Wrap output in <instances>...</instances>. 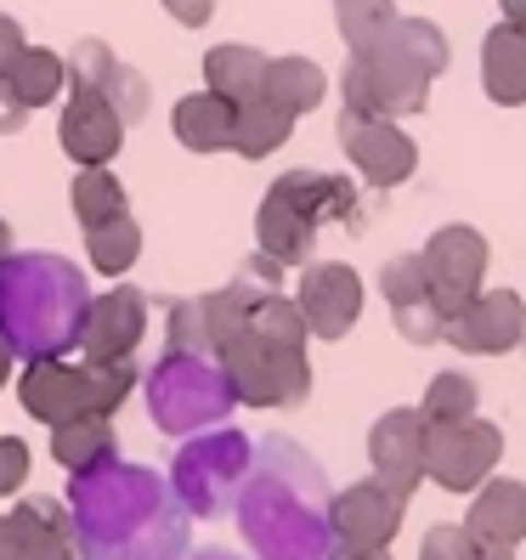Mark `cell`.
Wrapping results in <instances>:
<instances>
[{
	"mask_svg": "<svg viewBox=\"0 0 526 560\" xmlns=\"http://www.w3.org/2000/svg\"><path fill=\"white\" fill-rule=\"evenodd\" d=\"M74 560H192V515L159 470L108 458L69 481Z\"/></svg>",
	"mask_w": 526,
	"mask_h": 560,
	"instance_id": "6da1fadb",
	"label": "cell"
},
{
	"mask_svg": "<svg viewBox=\"0 0 526 560\" xmlns=\"http://www.w3.org/2000/svg\"><path fill=\"white\" fill-rule=\"evenodd\" d=\"M328 499L335 492L317 458L294 436H267L255 442V465L233 515L255 560H328Z\"/></svg>",
	"mask_w": 526,
	"mask_h": 560,
	"instance_id": "7a4b0ae2",
	"label": "cell"
},
{
	"mask_svg": "<svg viewBox=\"0 0 526 560\" xmlns=\"http://www.w3.org/2000/svg\"><path fill=\"white\" fill-rule=\"evenodd\" d=\"M91 283L69 255L12 249L0 255V335L12 357H69L80 346V317Z\"/></svg>",
	"mask_w": 526,
	"mask_h": 560,
	"instance_id": "3957f363",
	"label": "cell"
},
{
	"mask_svg": "<svg viewBox=\"0 0 526 560\" xmlns=\"http://www.w3.org/2000/svg\"><path fill=\"white\" fill-rule=\"evenodd\" d=\"M447 69V35L431 18H397L369 51H351L340 96L351 114L413 119L431 108V85Z\"/></svg>",
	"mask_w": 526,
	"mask_h": 560,
	"instance_id": "277c9868",
	"label": "cell"
},
{
	"mask_svg": "<svg viewBox=\"0 0 526 560\" xmlns=\"http://www.w3.org/2000/svg\"><path fill=\"white\" fill-rule=\"evenodd\" d=\"M142 397H148V419L176 442L210 431V424H226V413L238 408L221 362L210 351H176V346H164L153 369H142Z\"/></svg>",
	"mask_w": 526,
	"mask_h": 560,
	"instance_id": "5b68a950",
	"label": "cell"
},
{
	"mask_svg": "<svg viewBox=\"0 0 526 560\" xmlns=\"http://www.w3.org/2000/svg\"><path fill=\"white\" fill-rule=\"evenodd\" d=\"M249 465H255V442L244 431H221V424H210V431L199 436H182V453L171 458V492L182 499L187 515L199 521H215L238 504V492L249 481Z\"/></svg>",
	"mask_w": 526,
	"mask_h": 560,
	"instance_id": "8992f818",
	"label": "cell"
},
{
	"mask_svg": "<svg viewBox=\"0 0 526 560\" xmlns=\"http://www.w3.org/2000/svg\"><path fill=\"white\" fill-rule=\"evenodd\" d=\"M215 362L233 385L238 408H301L312 397V362L306 346H272L244 323L233 340L215 346Z\"/></svg>",
	"mask_w": 526,
	"mask_h": 560,
	"instance_id": "52a82bcc",
	"label": "cell"
},
{
	"mask_svg": "<svg viewBox=\"0 0 526 560\" xmlns=\"http://www.w3.org/2000/svg\"><path fill=\"white\" fill-rule=\"evenodd\" d=\"M499 458L504 431L481 413L424 424V481H436L442 492H476L487 476H499Z\"/></svg>",
	"mask_w": 526,
	"mask_h": 560,
	"instance_id": "ba28073f",
	"label": "cell"
},
{
	"mask_svg": "<svg viewBox=\"0 0 526 560\" xmlns=\"http://www.w3.org/2000/svg\"><path fill=\"white\" fill-rule=\"evenodd\" d=\"M363 301H369V283L346 260H306L301 283H294V306L306 317V335L323 346L351 335L356 317H363Z\"/></svg>",
	"mask_w": 526,
	"mask_h": 560,
	"instance_id": "9c48e42d",
	"label": "cell"
},
{
	"mask_svg": "<svg viewBox=\"0 0 526 560\" xmlns=\"http://www.w3.org/2000/svg\"><path fill=\"white\" fill-rule=\"evenodd\" d=\"M340 148L356 164L369 187H402L419 171V142L402 130V119L385 114H340Z\"/></svg>",
	"mask_w": 526,
	"mask_h": 560,
	"instance_id": "30bf717a",
	"label": "cell"
},
{
	"mask_svg": "<svg viewBox=\"0 0 526 560\" xmlns=\"http://www.w3.org/2000/svg\"><path fill=\"white\" fill-rule=\"evenodd\" d=\"M424 278H431V301L442 306V317H453L470 294L487 283V238L470 221H447L431 233V244L419 249Z\"/></svg>",
	"mask_w": 526,
	"mask_h": 560,
	"instance_id": "8fae6325",
	"label": "cell"
},
{
	"mask_svg": "<svg viewBox=\"0 0 526 560\" xmlns=\"http://www.w3.org/2000/svg\"><path fill=\"white\" fill-rule=\"evenodd\" d=\"M148 340V294L137 283H114L103 294L85 301L80 317V357L85 362H119V357H137Z\"/></svg>",
	"mask_w": 526,
	"mask_h": 560,
	"instance_id": "7c38bea8",
	"label": "cell"
},
{
	"mask_svg": "<svg viewBox=\"0 0 526 560\" xmlns=\"http://www.w3.org/2000/svg\"><path fill=\"white\" fill-rule=\"evenodd\" d=\"M0 560H74L69 504L51 492H28L12 510H0Z\"/></svg>",
	"mask_w": 526,
	"mask_h": 560,
	"instance_id": "4fadbf2b",
	"label": "cell"
},
{
	"mask_svg": "<svg viewBox=\"0 0 526 560\" xmlns=\"http://www.w3.org/2000/svg\"><path fill=\"white\" fill-rule=\"evenodd\" d=\"M521 328H526V301L515 289H476L465 306H458L442 328V340L453 351H470V357H504L521 346Z\"/></svg>",
	"mask_w": 526,
	"mask_h": 560,
	"instance_id": "5bb4252c",
	"label": "cell"
},
{
	"mask_svg": "<svg viewBox=\"0 0 526 560\" xmlns=\"http://www.w3.org/2000/svg\"><path fill=\"white\" fill-rule=\"evenodd\" d=\"M369 465L397 499H413L424 481V413L419 408H385L369 424Z\"/></svg>",
	"mask_w": 526,
	"mask_h": 560,
	"instance_id": "9a60e30c",
	"label": "cell"
},
{
	"mask_svg": "<svg viewBox=\"0 0 526 560\" xmlns=\"http://www.w3.org/2000/svg\"><path fill=\"white\" fill-rule=\"evenodd\" d=\"M402 510H408V499H397L385 481L369 476L328 499V533L346 544H363V549H390L402 533Z\"/></svg>",
	"mask_w": 526,
	"mask_h": 560,
	"instance_id": "2e32d148",
	"label": "cell"
},
{
	"mask_svg": "<svg viewBox=\"0 0 526 560\" xmlns=\"http://www.w3.org/2000/svg\"><path fill=\"white\" fill-rule=\"evenodd\" d=\"M17 402L40 424L91 413V369L69 357H28L17 369Z\"/></svg>",
	"mask_w": 526,
	"mask_h": 560,
	"instance_id": "e0dca14e",
	"label": "cell"
},
{
	"mask_svg": "<svg viewBox=\"0 0 526 560\" xmlns=\"http://www.w3.org/2000/svg\"><path fill=\"white\" fill-rule=\"evenodd\" d=\"M57 142L74 164H114L125 148V119L114 114V103L91 85H69V108L57 119Z\"/></svg>",
	"mask_w": 526,
	"mask_h": 560,
	"instance_id": "ac0fdd59",
	"label": "cell"
},
{
	"mask_svg": "<svg viewBox=\"0 0 526 560\" xmlns=\"http://www.w3.org/2000/svg\"><path fill=\"white\" fill-rule=\"evenodd\" d=\"M470 538L487 549H521L526 544V481L515 476H487L470 492V510H465Z\"/></svg>",
	"mask_w": 526,
	"mask_h": 560,
	"instance_id": "d6986e66",
	"label": "cell"
},
{
	"mask_svg": "<svg viewBox=\"0 0 526 560\" xmlns=\"http://www.w3.org/2000/svg\"><path fill=\"white\" fill-rule=\"evenodd\" d=\"M255 249H267L283 267H306L317 255V221L301 205H289L278 187H267V199L255 210Z\"/></svg>",
	"mask_w": 526,
	"mask_h": 560,
	"instance_id": "ffe728a7",
	"label": "cell"
},
{
	"mask_svg": "<svg viewBox=\"0 0 526 560\" xmlns=\"http://www.w3.org/2000/svg\"><path fill=\"white\" fill-rule=\"evenodd\" d=\"M481 91L499 108H521L526 103V28L499 23L481 40Z\"/></svg>",
	"mask_w": 526,
	"mask_h": 560,
	"instance_id": "44dd1931",
	"label": "cell"
},
{
	"mask_svg": "<svg viewBox=\"0 0 526 560\" xmlns=\"http://www.w3.org/2000/svg\"><path fill=\"white\" fill-rule=\"evenodd\" d=\"M171 137L187 153H233V103L215 91H192L171 108Z\"/></svg>",
	"mask_w": 526,
	"mask_h": 560,
	"instance_id": "7402d4cb",
	"label": "cell"
},
{
	"mask_svg": "<svg viewBox=\"0 0 526 560\" xmlns=\"http://www.w3.org/2000/svg\"><path fill=\"white\" fill-rule=\"evenodd\" d=\"M51 458L69 476L80 470H96L119 458V436H114V419L108 413H74V419H57L51 424Z\"/></svg>",
	"mask_w": 526,
	"mask_h": 560,
	"instance_id": "603a6c76",
	"label": "cell"
},
{
	"mask_svg": "<svg viewBox=\"0 0 526 560\" xmlns=\"http://www.w3.org/2000/svg\"><path fill=\"white\" fill-rule=\"evenodd\" d=\"M294 108H283L278 96H249V103H238L233 108V153L238 159H272L278 148H289V137H294Z\"/></svg>",
	"mask_w": 526,
	"mask_h": 560,
	"instance_id": "cb8c5ba5",
	"label": "cell"
},
{
	"mask_svg": "<svg viewBox=\"0 0 526 560\" xmlns=\"http://www.w3.org/2000/svg\"><path fill=\"white\" fill-rule=\"evenodd\" d=\"M267 51H255V46H210L204 51V91L226 96V103H249V96L267 91Z\"/></svg>",
	"mask_w": 526,
	"mask_h": 560,
	"instance_id": "d4e9b609",
	"label": "cell"
},
{
	"mask_svg": "<svg viewBox=\"0 0 526 560\" xmlns=\"http://www.w3.org/2000/svg\"><path fill=\"white\" fill-rule=\"evenodd\" d=\"M289 205H301L317 226L323 221H346L351 210H356V192H351V182H340V176H323V171H283L278 182H272Z\"/></svg>",
	"mask_w": 526,
	"mask_h": 560,
	"instance_id": "484cf974",
	"label": "cell"
},
{
	"mask_svg": "<svg viewBox=\"0 0 526 560\" xmlns=\"http://www.w3.org/2000/svg\"><path fill=\"white\" fill-rule=\"evenodd\" d=\"M69 210L80 226H103L114 215L130 210L125 199V182L108 171V164H74V187H69Z\"/></svg>",
	"mask_w": 526,
	"mask_h": 560,
	"instance_id": "4316f807",
	"label": "cell"
},
{
	"mask_svg": "<svg viewBox=\"0 0 526 560\" xmlns=\"http://www.w3.org/2000/svg\"><path fill=\"white\" fill-rule=\"evenodd\" d=\"M12 91L23 96L28 108H46L57 103L62 91H69V62H62V51H46V46H23L12 57V69H7Z\"/></svg>",
	"mask_w": 526,
	"mask_h": 560,
	"instance_id": "83f0119b",
	"label": "cell"
},
{
	"mask_svg": "<svg viewBox=\"0 0 526 560\" xmlns=\"http://www.w3.org/2000/svg\"><path fill=\"white\" fill-rule=\"evenodd\" d=\"M85 255H91V267L103 272V278H125L130 267H137V255H142V226L137 215H114L103 226H85Z\"/></svg>",
	"mask_w": 526,
	"mask_h": 560,
	"instance_id": "f1b7e54d",
	"label": "cell"
},
{
	"mask_svg": "<svg viewBox=\"0 0 526 560\" xmlns=\"http://www.w3.org/2000/svg\"><path fill=\"white\" fill-rule=\"evenodd\" d=\"M328 91V74L317 69L312 57H272L267 62V96H278L283 108L294 114H312Z\"/></svg>",
	"mask_w": 526,
	"mask_h": 560,
	"instance_id": "f546056e",
	"label": "cell"
},
{
	"mask_svg": "<svg viewBox=\"0 0 526 560\" xmlns=\"http://www.w3.org/2000/svg\"><path fill=\"white\" fill-rule=\"evenodd\" d=\"M481 408V390L470 374H458V369H442L431 374V385H424V397H419V413L424 424H442V419H470Z\"/></svg>",
	"mask_w": 526,
	"mask_h": 560,
	"instance_id": "4dcf8cb0",
	"label": "cell"
},
{
	"mask_svg": "<svg viewBox=\"0 0 526 560\" xmlns=\"http://www.w3.org/2000/svg\"><path fill=\"white\" fill-rule=\"evenodd\" d=\"M335 23H340V40L351 51H369L397 23V0H335Z\"/></svg>",
	"mask_w": 526,
	"mask_h": 560,
	"instance_id": "1f68e13d",
	"label": "cell"
},
{
	"mask_svg": "<svg viewBox=\"0 0 526 560\" xmlns=\"http://www.w3.org/2000/svg\"><path fill=\"white\" fill-rule=\"evenodd\" d=\"M103 96H108V103H114V114L125 119V130H130V125H142V119L153 114V85H148V74H137V69H125V62H119V69L108 74Z\"/></svg>",
	"mask_w": 526,
	"mask_h": 560,
	"instance_id": "d6a6232c",
	"label": "cell"
},
{
	"mask_svg": "<svg viewBox=\"0 0 526 560\" xmlns=\"http://www.w3.org/2000/svg\"><path fill=\"white\" fill-rule=\"evenodd\" d=\"M374 283H379V294H385L390 306H408V301H419V294H431V278H424L419 249H413V255H390Z\"/></svg>",
	"mask_w": 526,
	"mask_h": 560,
	"instance_id": "836d02e7",
	"label": "cell"
},
{
	"mask_svg": "<svg viewBox=\"0 0 526 560\" xmlns=\"http://www.w3.org/2000/svg\"><path fill=\"white\" fill-rule=\"evenodd\" d=\"M62 62H69V85H91V91H103L108 74L119 69V57L108 40H74V51H62Z\"/></svg>",
	"mask_w": 526,
	"mask_h": 560,
	"instance_id": "e575fe53",
	"label": "cell"
},
{
	"mask_svg": "<svg viewBox=\"0 0 526 560\" xmlns=\"http://www.w3.org/2000/svg\"><path fill=\"white\" fill-rule=\"evenodd\" d=\"M390 323H397V335L408 346H442V328H447V317H442V306L431 301V294H419V301H408V306H390Z\"/></svg>",
	"mask_w": 526,
	"mask_h": 560,
	"instance_id": "d590c367",
	"label": "cell"
},
{
	"mask_svg": "<svg viewBox=\"0 0 526 560\" xmlns=\"http://www.w3.org/2000/svg\"><path fill=\"white\" fill-rule=\"evenodd\" d=\"M476 555H481V544L470 538L465 521H436L419 538V560H476Z\"/></svg>",
	"mask_w": 526,
	"mask_h": 560,
	"instance_id": "8d00e7d4",
	"label": "cell"
},
{
	"mask_svg": "<svg viewBox=\"0 0 526 560\" xmlns=\"http://www.w3.org/2000/svg\"><path fill=\"white\" fill-rule=\"evenodd\" d=\"M164 346H176V351H210L199 294H192V301H176V306H171V335H164Z\"/></svg>",
	"mask_w": 526,
	"mask_h": 560,
	"instance_id": "74e56055",
	"label": "cell"
},
{
	"mask_svg": "<svg viewBox=\"0 0 526 560\" xmlns=\"http://www.w3.org/2000/svg\"><path fill=\"white\" fill-rule=\"evenodd\" d=\"M28 465H35V453H28V442H23V436H0V499H12V492H23Z\"/></svg>",
	"mask_w": 526,
	"mask_h": 560,
	"instance_id": "f35d334b",
	"label": "cell"
},
{
	"mask_svg": "<svg viewBox=\"0 0 526 560\" xmlns=\"http://www.w3.org/2000/svg\"><path fill=\"white\" fill-rule=\"evenodd\" d=\"M283 272H289L283 260H272L267 249H255V255L244 260V267H238V278H233V283H244L249 294H272V289H283Z\"/></svg>",
	"mask_w": 526,
	"mask_h": 560,
	"instance_id": "ab89813d",
	"label": "cell"
},
{
	"mask_svg": "<svg viewBox=\"0 0 526 560\" xmlns=\"http://www.w3.org/2000/svg\"><path fill=\"white\" fill-rule=\"evenodd\" d=\"M28 114H35V108H28L23 96L12 91V80L0 74V137H17V130L28 125Z\"/></svg>",
	"mask_w": 526,
	"mask_h": 560,
	"instance_id": "60d3db41",
	"label": "cell"
},
{
	"mask_svg": "<svg viewBox=\"0 0 526 560\" xmlns=\"http://www.w3.org/2000/svg\"><path fill=\"white\" fill-rule=\"evenodd\" d=\"M164 12H171L182 28H204L210 18H215V0H159Z\"/></svg>",
	"mask_w": 526,
	"mask_h": 560,
	"instance_id": "b9f144b4",
	"label": "cell"
},
{
	"mask_svg": "<svg viewBox=\"0 0 526 560\" xmlns=\"http://www.w3.org/2000/svg\"><path fill=\"white\" fill-rule=\"evenodd\" d=\"M23 46H28V40H23V23H17L12 12H0V74L12 69V57H17Z\"/></svg>",
	"mask_w": 526,
	"mask_h": 560,
	"instance_id": "7bdbcfd3",
	"label": "cell"
},
{
	"mask_svg": "<svg viewBox=\"0 0 526 560\" xmlns=\"http://www.w3.org/2000/svg\"><path fill=\"white\" fill-rule=\"evenodd\" d=\"M328 560H390V549H363V544L335 538V544H328Z\"/></svg>",
	"mask_w": 526,
	"mask_h": 560,
	"instance_id": "ee69618b",
	"label": "cell"
},
{
	"mask_svg": "<svg viewBox=\"0 0 526 560\" xmlns=\"http://www.w3.org/2000/svg\"><path fill=\"white\" fill-rule=\"evenodd\" d=\"M7 380H17V357H12L7 335H0V385H7Z\"/></svg>",
	"mask_w": 526,
	"mask_h": 560,
	"instance_id": "f6af8a7d",
	"label": "cell"
},
{
	"mask_svg": "<svg viewBox=\"0 0 526 560\" xmlns=\"http://www.w3.org/2000/svg\"><path fill=\"white\" fill-rule=\"evenodd\" d=\"M499 12H504V23L526 28V0H499Z\"/></svg>",
	"mask_w": 526,
	"mask_h": 560,
	"instance_id": "bcb514c9",
	"label": "cell"
},
{
	"mask_svg": "<svg viewBox=\"0 0 526 560\" xmlns=\"http://www.w3.org/2000/svg\"><path fill=\"white\" fill-rule=\"evenodd\" d=\"M476 560H515V549H487V544H481V555H476Z\"/></svg>",
	"mask_w": 526,
	"mask_h": 560,
	"instance_id": "7dc6e473",
	"label": "cell"
},
{
	"mask_svg": "<svg viewBox=\"0 0 526 560\" xmlns=\"http://www.w3.org/2000/svg\"><path fill=\"white\" fill-rule=\"evenodd\" d=\"M192 560H238V555H226V549H199Z\"/></svg>",
	"mask_w": 526,
	"mask_h": 560,
	"instance_id": "c3c4849f",
	"label": "cell"
},
{
	"mask_svg": "<svg viewBox=\"0 0 526 560\" xmlns=\"http://www.w3.org/2000/svg\"><path fill=\"white\" fill-rule=\"evenodd\" d=\"M0 255H12V226L0 221Z\"/></svg>",
	"mask_w": 526,
	"mask_h": 560,
	"instance_id": "681fc988",
	"label": "cell"
},
{
	"mask_svg": "<svg viewBox=\"0 0 526 560\" xmlns=\"http://www.w3.org/2000/svg\"><path fill=\"white\" fill-rule=\"evenodd\" d=\"M521 351H526V328H521Z\"/></svg>",
	"mask_w": 526,
	"mask_h": 560,
	"instance_id": "f907efd6",
	"label": "cell"
}]
</instances>
